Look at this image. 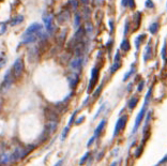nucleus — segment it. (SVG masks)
<instances>
[{
	"instance_id": "obj_1",
	"label": "nucleus",
	"mask_w": 167,
	"mask_h": 166,
	"mask_svg": "<svg viewBox=\"0 0 167 166\" xmlns=\"http://www.w3.org/2000/svg\"><path fill=\"white\" fill-rule=\"evenodd\" d=\"M151 91H152V88H150L149 90H148L147 96H146V98H145V104H144V106H142V109H140L139 114H138L137 117H136V120H135V123H134V128H133V131H132V133H133V134L136 133V131H137L138 128H139L140 123H142V119L145 118L146 109H147L148 103H149V100H150V98H151Z\"/></svg>"
},
{
	"instance_id": "obj_2",
	"label": "nucleus",
	"mask_w": 167,
	"mask_h": 166,
	"mask_svg": "<svg viewBox=\"0 0 167 166\" xmlns=\"http://www.w3.org/2000/svg\"><path fill=\"white\" fill-rule=\"evenodd\" d=\"M42 25L37 23H33L29 26V27L26 29V31L24 32L22 38H25V37H28V35H39L40 37L42 34Z\"/></svg>"
},
{
	"instance_id": "obj_3",
	"label": "nucleus",
	"mask_w": 167,
	"mask_h": 166,
	"mask_svg": "<svg viewBox=\"0 0 167 166\" xmlns=\"http://www.w3.org/2000/svg\"><path fill=\"white\" fill-rule=\"evenodd\" d=\"M22 72H24V61H22V59L18 58L15 60L14 64H13V74H14V77L19 78L22 76Z\"/></svg>"
},
{
	"instance_id": "obj_4",
	"label": "nucleus",
	"mask_w": 167,
	"mask_h": 166,
	"mask_svg": "<svg viewBox=\"0 0 167 166\" xmlns=\"http://www.w3.org/2000/svg\"><path fill=\"white\" fill-rule=\"evenodd\" d=\"M127 115H123L122 117H120V118L118 119L117 123H116V126H115V131H114V137H116L120 132L124 130L125 126H127Z\"/></svg>"
},
{
	"instance_id": "obj_5",
	"label": "nucleus",
	"mask_w": 167,
	"mask_h": 166,
	"mask_svg": "<svg viewBox=\"0 0 167 166\" xmlns=\"http://www.w3.org/2000/svg\"><path fill=\"white\" fill-rule=\"evenodd\" d=\"M97 79H99V69L93 68L92 71H91V78H90L89 86H88V92H90L93 89L95 84L97 83Z\"/></svg>"
},
{
	"instance_id": "obj_6",
	"label": "nucleus",
	"mask_w": 167,
	"mask_h": 166,
	"mask_svg": "<svg viewBox=\"0 0 167 166\" xmlns=\"http://www.w3.org/2000/svg\"><path fill=\"white\" fill-rule=\"evenodd\" d=\"M12 76H11V71H7V74H5L4 78H3V82H2V90L3 91H7V89L10 88L11 86H12Z\"/></svg>"
},
{
	"instance_id": "obj_7",
	"label": "nucleus",
	"mask_w": 167,
	"mask_h": 166,
	"mask_svg": "<svg viewBox=\"0 0 167 166\" xmlns=\"http://www.w3.org/2000/svg\"><path fill=\"white\" fill-rule=\"evenodd\" d=\"M82 66V57H76L70 62V68L73 71H79Z\"/></svg>"
},
{
	"instance_id": "obj_8",
	"label": "nucleus",
	"mask_w": 167,
	"mask_h": 166,
	"mask_svg": "<svg viewBox=\"0 0 167 166\" xmlns=\"http://www.w3.org/2000/svg\"><path fill=\"white\" fill-rule=\"evenodd\" d=\"M44 23H45V27H46V30L49 31V32H52L54 31V24H52V15H47L44 17Z\"/></svg>"
},
{
	"instance_id": "obj_9",
	"label": "nucleus",
	"mask_w": 167,
	"mask_h": 166,
	"mask_svg": "<svg viewBox=\"0 0 167 166\" xmlns=\"http://www.w3.org/2000/svg\"><path fill=\"white\" fill-rule=\"evenodd\" d=\"M84 50H85V45H84V43H82V41L76 43V45H75V48H74L75 56H76V57H82Z\"/></svg>"
},
{
	"instance_id": "obj_10",
	"label": "nucleus",
	"mask_w": 167,
	"mask_h": 166,
	"mask_svg": "<svg viewBox=\"0 0 167 166\" xmlns=\"http://www.w3.org/2000/svg\"><path fill=\"white\" fill-rule=\"evenodd\" d=\"M69 18H70V13H69V11H63V12H61L59 15H58L57 19L60 24H63V23H65V22H67Z\"/></svg>"
},
{
	"instance_id": "obj_11",
	"label": "nucleus",
	"mask_w": 167,
	"mask_h": 166,
	"mask_svg": "<svg viewBox=\"0 0 167 166\" xmlns=\"http://www.w3.org/2000/svg\"><path fill=\"white\" fill-rule=\"evenodd\" d=\"M105 124H106V120H105V119H103L100 123H99V126H97V129H95V131H94V134H93V136H94L95 138H97V137H99V136L101 135V133H102L103 130H104Z\"/></svg>"
},
{
	"instance_id": "obj_12",
	"label": "nucleus",
	"mask_w": 167,
	"mask_h": 166,
	"mask_svg": "<svg viewBox=\"0 0 167 166\" xmlns=\"http://www.w3.org/2000/svg\"><path fill=\"white\" fill-rule=\"evenodd\" d=\"M151 56H152V47H151V42H149L145 48V55H144V60H145V62L151 58Z\"/></svg>"
},
{
	"instance_id": "obj_13",
	"label": "nucleus",
	"mask_w": 167,
	"mask_h": 166,
	"mask_svg": "<svg viewBox=\"0 0 167 166\" xmlns=\"http://www.w3.org/2000/svg\"><path fill=\"white\" fill-rule=\"evenodd\" d=\"M78 82H79V77H78L77 74H72V75L69 76V83H70L71 88H75L77 86Z\"/></svg>"
},
{
	"instance_id": "obj_14",
	"label": "nucleus",
	"mask_w": 167,
	"mask_h": 166,
	"mask_svg": "<svg viewBox=\"0 0 167 166\" xmlns=\"http://www.w3.org/2000/svg\"><path fill=\"white\" fill-rule=\"evenodd\" d=\"M27 154V151H25L22 148H17L15 150V152L12 154V156L15 159V160H19V159L24 158V156Z\"/></svg>"
},
{
	"instance_id": "obj_15",
	"label": "nucleus",
	"mask_w": 167,
	"mask_h": 166,
	"mask_svg": "<svg viewBox=\"0 0 167 166\" xmlns=\"http://www.w3.org/2000/svg\"><path fill=\"white\" fill-rule=\"evenodd\" d=\"M85 33L87 35H89V37H91L92 35V33H93V26H92V24L90 23V22H87V23L85 24Z\"/></svg>"
},
{
	"instance_id": "obj_16",
	"label": "nucleus",
	"mask_w": 167,
	"mask_h": 166,
	"mask_svg": "<svg viewBox=\"0 0 167 166\" xmlns=\"http://www.w3.org/2000/svg\"><path fill=\"white\" fill-rule=\"evenodd\" d=\"M131 48V45H130V42H129V40H127V39H124V40L122 41V43H121V45H120V49L123 50V52H129Z\"/></svg>"
},
{
	"instance_id": "obj_17",
	"label": "nucleus",
	"mask_w": 167,
	"mask_h": 166,
	"mask_svg": "<svg viewBox=\"0 0 167 166\" xmlns=\"http://www.w3.org/2000/svg\"><path fill=\"white\" fill-rule=\"evenodd\" d=\"M137 103H138V98L137 96H133V98H131L130 101H129L127 106H129V108H130L131 111H133L135 108V106L137 105Z\"/></svg>"
},
{
	"instance_id": "obj_18",
	"label": "nucleus",
	"mask_w": 167,
	"mask_h": 166,
	"mask_svg": "<svg viewBox=\"0 0 167 166\" xmlns=\"http://www.w3.org/2000/svg\"><path fill=\"white\" fill-rule=\"evenodd\" d=\"M22 20H24V17H22V15H18V16H16V17H13L12 19H11L10 25L11 26H16V25H18V24L22 23Z\"/></svg>"
},
{
	"instance_id": "obj_19",
	"label": "nucleus",
	"mask_w": 167,
	"mask_h": 166,
	"mask_svg": "<svg viewBox=\"0 0 167 166\" xmlns=\"http://www.w3.org/2000/svg\"><path fill=\"white\" fill-rule=\"evenodd\" d=\"M159 28H160V25H159V23H157V22H155V23L151 24V26H150V28H149V30H150V32L152 33V34H155V33L159 31Z\"/></svg>"
},
{
	"instance_id": "obj_20",
	"label": "nucleus",
	"mask_w": 167,
	"mask_h": 166,
	"mask_svg": "<svg viewBox=\"0 0 167 166\" xmlns=\"http://www.w3.org/2000/svg\"><path fill=\"white\" fill-rule=\"evenodd\" d=\"M146 38V34H142V35H138L137 38H136V40H135V46H136V48H139L140 44H142V41L145 40Z\"/></svg>"
},
{
	"instance_id": "obj_21",
	"label": "nucleus",
	"mask_w": 167,
	"mask_h": 166,
	"mask_svg": "<svg viewBox=\"0 0 167 166\" xmlns=\"http://www.w3.org/2000/svg\"><path fill=\"white\" fill-rule=\"evenodd\" d=\"M134 72H135V63H133L132 67H131V70L129 71V72H127V73L124 75V77H123V81H124V82L127 81V79H129V78L132 76V74L134 73Z\"/></svg>"
},
{
	"instance_id": "obj_22",
	"label": "nucleus",
	"mask_w": 167,
	"mask_h": 166,
	"mask_svg": "<svg viewBox=\"0 0 167 166\" xmlns=\"http://www.w3.org/2000/svg\"><path fill=\"white\" fill-rule=\"evenodd\" d=\"M120 67H121V63H120V62H115L112 66V68H110V73L114 74L116 71L118 70V69H120Z\"/></svg>"
},
{
	"instance_id": "obj_23",
	"label": "nucleus",
	"mask_w": 167,
	"mask_h": 166,
	"mask_svg": "<svg viewBox=\"0 0 167 166\" xmlns=\"http://www.w3.org/2000/svg\"><path fill=\"white\" fill-rule=\"evenodd\" d=\"M80 15L79 14H75V19H74V26L75 28H79L80 26Z\"/></svg>"
},
{
	"instance_id": "obj_24",
	"label": "nucleus",
	"mask_w": 167,
	"mask_h": 166,
	"mask_svg": "<svg viewBox=\"0 0 167 166\" xmlns=\"http://www.w3.org/2000/svg\"><path fill=\"white\" fill-rule=\"evenodd\" d=\"M145 5H146V8H147V9H152V8H154V3L152 2V0H146Z\"/></svg>"
},
{
	"instance_id": "obj_25",
	"label": "nucleus",
	"mask_w": 167,
	"mask_h": 166,
	"mask_svg": "<svg viewBox=\"0 0 167 166\" xmlns=\"http://www.w3.org/2000/svg\"><path fill=\"white\" fill-rule=\"evenodd\" d=\"M7 30V24L5 23H0V35L3 34Z\"/></svg>"
},
{
	"instance_id": "obj_26",
	"label": "nucleus",
	"mask_w": 167,
	"mask_h": 166,
	"mask_svg": "<svg viewBox=\"0 0 167 166\" xmlns=\"http://www.w3.org/2000/svg\"><path fill=\"white\" fill-rule=\"evenodd\" d=\"M89 154H90V152H87V153H85V156H84L82 159H80V161H79L80 165H84V164H85V162L87 161V159L89 158Z\"/></svg>"
},
{
	"instance_id": "obj_27",
	"label": "nucleus",
	"mask_w": 167,
	"mask_h": 166,
	"mask_svg": "<svg viewBox=\"0 0 167 166\" xmlns=\"http://www.w3.org/2000/svg\"><path fill=\"white\" fill-rule=\"evenodd\" d=\"M69 126H67V128H64V130H63V132H62V137H61V139L62 141H64L65 138H67V133H69Z\"/></svg>"
},
{
	"instance_id": "obj_28",
	"label": "nucleus",
	"mask_w": 167,
	"mask_h": 166,
	"mask_svg": "<svg viewBox=\"0 0 167 166\" xmlns=\"http://www.w3.org/2000/svg\"><path fill=\"white\" fill-rule=\"evenodd\" d=\"M70 3H71V7H72L73 10H76L78 7V2L76 0H70Z\"/></svg>"
},
{
	"instance_id": "obj_29",
	"label": "nucleus",
	"mask_w": 167,
	"mask_h": 166,
	"mask_svg": "<svg viewBox=\"0 0 167 166\" xmlns=\"http://www.w3.org/2000/svg\"><path fill=\"white\" fill-rule=\"evenodd\" d=\"M102 87H103V85H101L100 87H99V88L94 91V93H93V96H94V98H97V96H100V92H101V90H102Z\"/></svg>"
},
{
	"instance_id": "obj_30",
	"label": "nucleus",
	"mask_w": 167,
	"mask_h": 166,
	"mask_svg": "<svg viewBox=\"0 0 167 166\" xmlns=\"http://www.w3.org/2000/svg\"><path fill=\"white\" fill-rule=\"evenodd\" d=\"M166 42H164V45H163V49H162V57L163 59H166Z\"/></svg>"
},
{
	"instance_id": "obj_31",
	"label": "nucleus",
	"mask_w": 167,
	"mask_h": 166,
	"mask_svg": "<svg viewBox=\"0 0 167 166\" xmlns=\"http://www.w3.org/2000/svg\"><path fill=\"white\" fill-rule=\"evenodd\" d=\"M65 33H67V30H64L63 31L62 33H61V35H60V38H59V43H62L63 41H64V39H65Z\"/></svg>"
},
{
	"instance_id": "obj_32",
	"label": "nucleus",
	"mask_w": 167,
	"mask_h": 166,
	"mask_svg": "<svg viewBox=\"0 0 167 166\" xmlns=\"http://www.w3.org/2000/svg\"><path fill=\"white\" fill-rule=\"evenodd\" d=\"M144 85H145V82H144V81H142L139 84H138V88H137V91H138V92H140V91H142V89H144Z\"/></svg>"
},
{
	"instance_id": "obj_33",
	"label": "nucleus",
	"mask_w": 167,
	"mask_h": 166,
	"mask_svg": "<svg viewBox=\"0 0 167 166\" xmlns=\"http://www.w3.org/2000/svg\"><path fill=\"white\" fill-rule=\"evenodd\" d=\"M84 15H85V18H88L90 16V10L88 8L84 9Z\"/></svg>"
},
{
	"instance_id": "obj_34",
	"label": "nucleus",
	"mask_w": 167,
	"mask_h": 166,
	"mask_svg": "<svg viewBox=\"0 0 167 166\" xmlns=\"http://www.w3.org/2000/svg\"><path fill=\"white\" fill-rule=\"evenodd\" d=\"M127 7L131 9H135V1L134 0H129V4H127Z\"/></svg>"
},
{
	"instance_id": "obj_35",
	"label": "nucleus",
	"mask_w": 167,
	"mask_h": 166,
	"mask_svg": "<svg viewBox=\"0 0 167 166\" xmlns=\"http://www.w3.org/2000/svg\"><path fill=\"white\" fill-rule=\"evenodd\" d=\"M130 28V23H129V20H125V28H124V34L127 33V29Z\"/></svg>"
},
{
	"instance_id": "obj_36",
	"label": "nucleus",
	"mask_w": 167,
	"mask_h": 166,
	"mask_svg": "<svg viewBox=\"0 0 167 166\" xmlns=\"http://www.w3.org/2000/svg\"><path fill=\"white\" fill-rule=\"evenodd\" d=\"M95 139H97V138H95L94 136H92V137H91V139H90V141H88V144H87V146H88V147H89V146H91V145H92V143H93V141H95Z\"/></svg>"
},
{
	"instance_id": "obj_37",
	"label": "nucleus",
	"mask_w": 167,
	"mask_h": 166,
	"mask_svg": "<svg viewBox=\"0 0 167 166\" xmlns=\"http://www.w3.org/2000/svg\"><path fill=\"white\" fill-rule=\"evenodd\" d=\"M119 58H120V53L119 52H117V53H116V56H115V62H119Z\"/></svg>"
},
{
	"instance_id": "obj_38",
	"label": "nucleus",
	"mask_w": 167,
	"mask_h": 166,
	"mask_svg": "<svg viewBox=\"0 0 167 166\" xmlns=\"http://www.w3.org/2000/svg\"><path fill=\"white\" fill-rule=\"evenodd\" d=\"M84 119H85V117H84V116H82V117H80V118H78V119H77V121H76V124L82 123V121H84Z\"/></svg>"
},
{
	"instance_id": "obj_39",
	"label": "nucleus",
	"mask_w": 167,
	"mask_h": 166,
	"mask_svg": "<svg viewBox=\"0 0 167 166\" xmlns=\"http://www.w3.org/2000/svg\"><path fill=\"white\" fill-rule=\"evenodd\" d=\"M121 4H122V7H127L129 0H122V1H121Z\"/></svg>"
},
{
	"instance_id": "obj_40",
	"label": "nucleus",
	"mask_w": 167,
	"mask_h": 166,
	"mask_svg": "<svg viewBox=\"0 0 167 166\" xmlns=\"http://www.w3.org/2000/svg\"><path fill=\"white\" fill-rule=\"evenodd\" d=\"M109 26H110V31L112 32V30H114V20L112 19L109 20Z\"/></svg>"
},
{
	"instance_id": "obj_41",
	"label": "nucleus",
	"mask_w": 167,
	"mask_h": 166,
	"mask_svg": "<svg viewBox=\"0 0 167 166\" xmlns=\"http://www.w3.org/2000/svg\"><path fill=\"white\" fill-rule=\"evenodd\" d=\"M80 1H82V2L84 3V4H88V3H89L90 0H80Z\"/></svg>"
},
{
	"instance_id": "obj_42",
	"label": "nucleus",
	"mask_w": 167,
	"mask_h": 166,
	"mask_svg": "<svg viewBox=\"0 0 167 166\" xmlns=\"http://www.w3.org/2000/svg\"><path fill=\"white\" fill-rule=\"evenodd\" d=\"M110 166H117V162H114V163H112Z\"/></svg>"
},
{
	"instance_id": "obj_43",
	"label": "nucleus",
	"mask_w": 167,
	"mask_h": 166,
	"mask_svg": "<svg viewBox=\"0 0 167 166\" xmlns=\"http://www.w3.org/2000/svg\"><path fill=\"white\" fill-rule=\"evenodd\" d=\"M102 1H103V0H99V2H102Z\"/></svg>"
}]
</instances>
